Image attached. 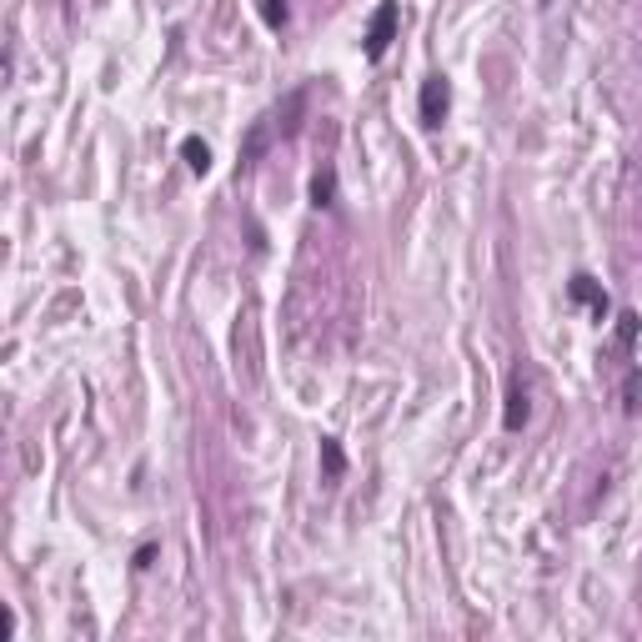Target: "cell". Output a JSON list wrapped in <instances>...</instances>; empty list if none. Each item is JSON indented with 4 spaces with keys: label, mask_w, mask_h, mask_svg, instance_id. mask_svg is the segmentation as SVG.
<instances>
[{
    "label": "cell",
    "mask_w": 642,
    "mask_h": 642,
    "mask_svg": "<svg viewBox=\"0 0 642 642\" xmlns=\"http://www.w3.org/2000/svg\"><path fill=\"white\" fill-rule=\"evenodd\" d=\"M447 111H452V81H447V76H427V81H422V96H417L422 126L437 131V126L447 121Z\"/></svg>",
    "instance_id": "cell-1"
},
{
    "label": "cell",
    "mask_w": 642,
    "mask_h": 642,
    "mask_svg": "<svg viewBox=\"0 0 642 642\" xmlns=\"http://www.w3.org/2000/svg\"><path fill=\"white\" fill-rule=\"evenodd\" d=\"M532 422V382L522 372L507 377V397H502V427L507 432H522Z\"/></svg>",
    "instance_id": "cell-2"
},
{
    "label": "cell",
    "mask_w": 642,
    "mask_h": 642,
    "mask_svg": "<svg viewBox=\"0 0 642 642\" xmlns=\"http://www.w3.org/2000/svg\"><path fill=\"white\" fill-rule=\"evenodd\" d=\"M392 41H397V0H382L377 16H372V26H367V41H362L367 61H382V56L392 51Z\"/></svg>",
    "instance_id": "cell-3"
},
{
    "label": "cell",
    "mask_w": 642,
    "mask_h": 642,
    "mask_svg": "<svg viewBox=\"0 0 642 642\" xmlns=\"http://www.w3.org/2000/svg\"><path fill=\"white\" fill-rule=\"evenodd\" d=\"M271 141H276V121H271V116L251 121V131H246V141H241V166H256V161L266 156Z\"/></svg>",
    "instance_id": "cell-4"
},
{
    "label": "cell",
    "mask_w": 642,
    "mask_h": 642,
    "mask_svg": "<svg viewBox=\"0 0 642 642\" xmlns=\"http://www.w3.org/2000/svg\"><path fill=\"white\" fill-rule=\"evenodd\" d=\"M567 291H572V301H582V306H587V311H592V316H597V321H602V316H607V291H602V286H597V281H592V276H587V271H577V276H572V286H567Z\"/></svg>",
    "instance_id": "cell-5"
},
{
    "label": "cell",
    "mask_w": 642,
    "mask_h": 642,
    "mask_svg": "<svg viewBox=\"0 0 642 642\" xmlns=\"http://www.w3.org/2000/svg\"><path fill=\"white\" fill-rule=\"evenodd\" d=\"M301 106H306V91H291V96L271 111V121H276V136H281V141H286V136H296V126H301V121H296V116H301Z\"/></svg>",
    "instance_id": "cell-6"
},
{
    "label": "cell",
    "mask_w": 642,
    "mask_h": 642,
    "mask_svg": "<svg viewBox=\"0 0 642 642\" xmlns=\"http://www.w3.org/2000/svg\"><path fill=\"white\" fill-rule=\"evenodd\" d=\"M311 206L316 211H332L337 206V166H321L311 176Z\"/></svg>",
    "instance_id": "cell-7"
},
{
    "label": "cell",
    "mask_w": 642,
    "mask_h": 642,
    "mask_svg": "<svg viewBox=\"0 0 642 642\" xmlns=\"http://www.w3.org/2000/svg\"><path fill=\"white\" fill-rule=\"evenodd\" d=\"M181 156H186V166H191L196 176L211 171V146H206L201 136H186V141H181Z\"/></svg>",
    "instance_id": "cell-8"
},
{
    "label": "cell",
    "mask_w": 642,
    "mask_h": 642,
    "mask_svg": "<svg viewBox=\"0 0 642 642\" xmlns=\"http://www.w3.org/2000/svg\"><path fill=\"white\" fill-rule=\"evenodd\" d=\"M321 467H327L332 482L347 472V457H342V442H337V437H321Z\"/></svg>",
    "instance_id": "cell-9"
},
{
    "label": "cell",
    "mask_w": 642,
    "mask_h": 642,
    "mask_svg": "<svg viewBox=\"0 0 642 642\" xmlns=\"http://www.w3.org/2000/svg\"><path fill=\"white\" fill-rule=\"evenodd\" d=\"M256 11H261V21H266L271 31H286V21H291V6H286V0H256Z\"/></svg>",
    "instance_id": "cell-10"
},
{
    "label": "cell",
    "mask_w": 642,
    "mask_h": 642,
    "mask_svg": "<svg viewBox=\"0 0 642 642\" xmlns=\"http://www.w3.org/2000/svg\"><path fill=\"white\" fill-rule=\"evenodd\" d=\"M622 412H627V417L642 412V372H637V367H632L627 382H622Z\"/></svg>",
    "instance_id": "cell-11"
},
{
    "label": "cell",
    "mask_w": 642,
    "mask_h": 642,
    "mask_svg": "<svg viewBox=\"0 0 642 642\" xmlns=\"http://www.w3.org/2000/svg\"><path fill=\"white\" fill-rule=\"evenodd\" d=\"M632 342H637V316H632V311H622V316H617V347H622V352H632Z\"/></svg>",
    "instance_id": "cell-12"
}]
</instances>
